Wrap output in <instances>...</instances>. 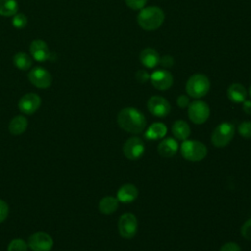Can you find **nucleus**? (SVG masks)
<instances>
[{
	"label": "nucleus",
	"instance_id": "nucleus-1",
	"mask_svg": "<svg viewBox=\"0 0 251 251\" xmlns=\"http://www.w3.org/2000/svg\"><path fill=\"white\" fill-rule=\"evenodd\" d=\"M118 125L125 131L138 134L141 133L146 126V119L141 111L133 107L122 109L117 117Z\"/></svg>",
	"mask_w": 251,
	"mask_h": 251
},
{
	"label": "nucleus",
	"instance_id": "nucleus-2",
	"mask_svg": "<svg viewBox=\"0 0 251 251\" xmlns=\"http://www.w3.org/2000/svg\"><path fill=\"white\" fill-rule=\"evenodd\" d=\"M165 21L164 11L157 6H149L141 9L137 15L138 25L147 31L158 29Z\"/></svg>",
	"mask_w": 251,
	"mask_h": 251
},
{
	"label": "nucleus",
	"instance_id": "nucleus-3",
	"mask_svg": "<svg viewBox=\"0 0 251 251\" xmlns=\"http://www.w3.org/2000/svg\"><path fill=\"white\" fill-rule=\"evenodd\" d=\"M210 80L203 74H194L186 81V93L192 98L204 97L210 90Z\"/></svg>",
	"mask_w": 251,
	"mask_h": 251
},
{
	"label": "nucleus",
	"instance_id": "nucleus-4",
	"mask_svg": "<svg viewBox=\"0 0 251 251\" xmlns=\"http://www.w3.org/2000/svg\"><path fill=\"white\" fill-rule=\"evenodd\" d=\"M181 156L190 162L203 160L208 153L206 145L198 140H183L180 145Z\"/></svg>",
	"mask_w": 251,
	"mask_h": 251
},
{
	"label": "nucleus",
	"instance_id": "nucleus-5",
	"mask_svg": "<svg viewBox=\"0 0 251 251\" xmlns=\"http://www.w3.org/2000/svg\"><path fill=\"white\" fill-rule=\"evenodd\" d=\"M234 126L230 123L224 122L217 126L212 132L211 141L215 147L222 148L226 146L234 136Z\"/></svg>",
	"mask_w": 251,
	"mask_h": 251
},
{
	"label": "nucleus",
	"instance_id": "nucleus-6",
	"mask_svg": "<svg viewBox=\"0 0 251 251\" xmlns=\"http://www.w3.org/2000/svg\"><path fill=\"white\" fill-rule=\"evenodd\" d=\"M189 120L195 125L204 124L210 116V108L208 104L201 100H195L188 105L187 110Z\"/></svg>",
	"mask_w": 251,
	"mask_h": 251
},
{
	"label": "nucleus",
	"instance_id": "nucleus-7",
	"mask_svg": "<svg viewBox=\"0 0 251 251\" xmlns=\"http://www.w3.org/2000/svg\"><path fill=\"white\" fill-rule=\"evenodd\" d=\"M137 227V219L132 213H125L120 217L118 222V229L122 237L126 239L132 238L136 234Z\"/></svg>",
	"mask_w": 251,
	"mask_h": 251
},
{
	"label": "nucleus",
	"instance_id": "nucleus-8",
	"mask_svg": "<svg viewBox=\"0 0 251 251\" xmlns=\"http://www.w3.org/2000/svg\"><path fill=\"white\" fill-rule=\"evenodd\" d=\"M145 151V145L142 139L133 136L128 138L123 145V153L125 157L130 161L139 159Z\"/></svg>",
	"mask_w": 251,
	"mask_h": 251
},
{
	"label": "nucleus",
	"instance_id": "nucleus-9",
	"mask_svg": "<svg viewBox=\"0 0 251 251\" xmlns=\"http://www.w3.org/2000/svg\"><path fill=\"white\" fill-rule=\"evenodd\" d=\"M29 81L37 88H48L52 84L51 74L42 67H34L27 75Z\"/></svg>",
	"mask_w": 251,
	"mask_h": 251
},
{
	"label": "nucleus",
	"instance_id": "nucleus-10",
	"mask_svg": "<svg viewBox=\"0 0 251 251\" xmlns=\"http://www.w3.org/2000/svg\"><path fill=\"white\" fill-rule=\"evenodd\" d=\"M147 109L153 116L164 118L170 113L171 105L166 98L159 95H154L148 99Z\"/></svg>",
	"mask_w": 251,
	"mask_h": 251
},
{
	"label": "nucleus",
	"instance_id": "nucleus-11",
	"mask_svg": "<svg viewBox=\"0 0 251 251\" xmlns=\"http://www.w3.org/2000/svg\"><path fill=\"white\" fill-rule=\"evenodd\" d=\"M27 245L32 251H50L53 246V239L48 233L38 231L28 237Z\"/></svg>",
	"mask_w": 251,
	"mask_h": 251
},
{
	"label": "nucleus",
	"instance_id": "nucleus-12",
	"mask_svg": "<svg viewBox=\"0 0 251 251\" xmlns=\"http://www.w3.org/2000/svg\"><path fill=\"white\" fill-rule=\"evenodd\" d=\"M149 80L151 81L152 85L156 89L164 91V90L169 89L173 85L174 77L169 71H167L165 69H161V70L154 71L150 75Z\"/></svg>",
	"mask_w": 251,
	"mask_h": 251
},
{
	"label": "nucleus",
	"instance_id": "nucleus-13",
	"mask_svg": "<svg viewBox=\"0 0 251 251\" xmlns=\"http://www.w3.org/2000/svg\"><path fill=\"white\" fill-rule=\"evenodd\" d=\"M29 52L32 58L37 62L53 60L54 55L50 52L47 43L42 39H34L29 46Z\"/></svg>",
	"mask_w": 251,
	"mask_h": 251
},
{
	"label": "nucleus",
	"instance_id": "nucleus-14",
	"mask_svg": "<svg viewBox=\"0 0 251 251\" xmlns=\"http://www.w3.org/2000/svg\"><path fill=\"white\" fill-rule=\"evenodd\" d=\"M41 105V98L36 93H26L19 100V109L22 113L31 115L35 113Z\"/></svg>",
	"mask_w": 251,
	"mask_h": 251
},
{
	"label": "nucleus",
	"instance_id": "nucleus-15",
	"mask_svg": "<svg viewBox=\"0 0 251 251\" xmlns=\"http://www.w3.org/2000/svg\"><path fill=\"white\" fill-rule=\"evenodd\" d=\"M138 196V189L132 183H126L122 185L117 192V199L122 203H131Z\"/></svg>",
	"mask_w": 251,
	"mask_h": 251
},
{
	"label": "nucleus",
	"instance_id": "nucleus-16",
	"mask_svg": "<svg viewBox=\"0 0 251 251\" xmlns=\"http://www.w3.org/2000/svg\"><path fill=\"white\" fill-rule=\"evenodd\" d=\"M139 60L145 68L153 69L159 64L160 55L155 49H153L151 47H147V48H144L140 52Z\"/></svg>",
	"mask_w": 251,
	"mask_h": 251
},
{
	"label": "nucleus",
	"instance_id": "nucleus-17",
	"mask_svg": "<svg viewBox=\"0 0 251 251\" xmlns=\"http://www.w3.org/2000/svg\"><path fill=\"white\" fill-rule=\"evenodd\" d=\"M178 149L177 141L173 137L164 138L158 145L157 150L160 156L164 158H170L176 155Z\"/></svg>",
	"mask_w": 251,
	"mask_h": 251
},
{
	"label": "nucleus",
	"instance_id": "nucleus-18",
	"mask_svg": "<svg viewBox=\"0 0 251 251\" xmlns=\"http://www.w3.org/2000/svg\"><path fill=\"white\" fill-rule=\"evenodd\" d=\"M227 97L233 103H242L246 100L247 90L246 88L238 82L232 83L227 88Z\"/></svg>",
	"mask_w": 251,
	"mask_h": 251
},
{
	"label": "nucleus",
	"instance_id": "nucleus-19",
	"mask_svg": "<svg viewBox=\"0 0 251 251\" xmlns=\"http://www.w3.org/2000/svg\"><path fill=\"white\" fill-rule=\"evenodd\" d=\"M167 126L165 124L157 122L153 123L145 131L144 137L148 140H157L163 138L167 134Z\"/></svg>",
	"mask_w": 251,
	"mask_h": 251
},
{
	"label": "nucleus",
	"instance_id": "nucleus-20",
	"mask_svg": "<svg viewBox=\"0 0 251 251\" xmlns=\"http://www.w3.org/2000/svg\"><path fill=\"white\" fill-rule=\"evenodd\" d=\"M172 132L178 140H186L190 135V126L183 120L176 121L172 126Z\"/></svg>",
	"mask_w": 251,
	"mask_h": 251
},
{
	"label": "nucleus",
	"instance_id": "nucleus-21",
	"mask_svg": "<svg viewBox=\"0 0 251 251\" xmlns=\"http://www.w3.org/2000/svg\"><path fill=\"white\" fill-rule=\"evenodd\" d=\"M119 207V200L113 196L103 197L98 204L99 211L104 215H111L117 211Z\"/></svg>",
	"mask_w": 251,
	"mask_h": 251
},
{
	"label": "nucleus",
	"instance_id": "nucleus-22",
	"mask_svg": "<svg viewBox=\"0 0 251 251\" xmlns=\"http://www.w3.org/2000/svg\"><path fill=\"white\" fill-rule=\"evenodd\" d=\"M27 127V120L25 117L19 115L14 117L9 124V131L13 135H20L25 131Z\"/></svg>",
	"mask_w": 251,
	"mask_h": 251
},
{
	"label": "nucleus",
	"instance_id": "nucleus-23",
	"mask_svg": "<svg viewBox=\"0 0 251 251\" xmlns=\"http://www.w3.org/2000/svg\"><path fill=\"white\" fill-rule=\"evenodd\" d=\"M13 63L18 69L22 71H26L31 67L32 59L28 54L24 52H19L14 55Z\"/></svg>",
	"mask_w": 251,
	"mask_h": 251
},
{
	"label": "nucleus",
	"instance_id": "nucleus-24",
	"mask_svg": "<svg viewBox=\"0 0 251 251\" xmlns=\"http://www.w3.org/2000/svg\"><path fill=\"white\" fill-rule=\"evenodd\" d=\"M18 12V2L16 0H0V16L12 17Z\"/></svg>",
	"mask_w": 251,
	"mask_h": 251
},
{
	"label": "nucleus",
	"instance_id": "nucleus-25",
	"mask_svg": "<svg viewBox=\"0 0 251 251\" xmlns=\"http://www.w3.org/2000/svg\"><path fill=\"white\" fill-rule=\"evenodd\" d=\"M27 243L22 238H15L10 241L7 250L8 251H27Z\"/></svg>",
	"mask_w": 251,
	"mask_h": 251
},
{
	"label": "nucleus",
	"instance_id": "nucleus-26",
	"mask_svg": "<svg viewBox=\"0 0 251 251\" xmlns=\"http://www.w3.org/2000/svg\"><path fill=\"white\" fill-rule=\"evenodd\" d=\"M238 133L243 138H251V121H243L239 124L237 127Z\"/></svg>",
	"mask_w": 251,
	"mask_h": 251
},
{
	"label": "nucleus",
	"instance_id": "nucleus-27",
	"mask_svg": "<svg viewBox=\"0 0 251 251\" xmlns=\"http://www.w3.org/2000/svg\"><path fill=\"white\" fill-rule=\"evenodd\" d=\"M12 24L13 26L16 28H23L27 24V18L25 15L24 14H16L13 16V20H12Z\"/></svg>",
	"mask_w": 251,
	"mask_h": 251
},
{
	"label": "nucleus",
	"instance_id": "nucleus-28",
	"mask_svg": "<svg viewBox=\"0 0 251 251\" xmlns=\"http://www.w3.org/2000/svg\"><path fill=\"white\" fill-rule=\"evenodd\" d=\"M126 6L134 11H140L143 9L147 3V0H125Z\"/></svg>",
	"mask_w": 251,
	"mask_h": 251
},
{
	"label": "nucleus",
	"instance_id": "nucleus-29",
	"mask_svg": "<svg viewBox=\"0 0 251 251\" xmlns=\"http://www.w3.org/2000/svg\"><path fill=\"white\" fill-rule=\"evenodd\" d=\"M241 234L245 239L251 240V218H249L247 221H245L244 224L242 225Z\"/></svg>",
	"mask_w": 251,
	"mask_h": 251
},
{
	"label": "nucleus",
	"instance_id": "nucleus-30",
	"mask_svg": "<svg viewBox=\"0 0 251 251\" xmlns=\"http://www.w3.org/2000/svg\"><path fill=\"white\" fill-rule=\"evenodd\" d=\"M135 79L140 83H145L150 79V75L145 70H139L135 73Z\"/></svg>",
	"mask_w": 251,
	"mask_h": 251
},
{
	"label": "nucleus",
	"instance_id": "nucleus-31",
	"mask_svg": "<svg viewBox=\"0 0 251 251\" xmlns=\"http://www.w3.org/2000/svg\"><path fill=\"white\" fill-rule=\"evenodd\" d=\"M8 214H9L8 204L4 200L0 199V223L6 220V218L8 217Z\"/></svg>",
	"mask_w": 251,
	"mask_h": 251
},
{
	"label": "nucleus",
	"instance_id": "nucleus-32",
	"mask_svg": "<svg viewBox=\"0 0 251 251\" xmlns=\"http://www.w3.org/2000/svg\"><path fill=\"white\" fill-rule=\"evenodd\" d=\"M219 251H241L240 246L235 242H226L225 243Z\"/></svg>",
	"mask_w": 251,
	"mask_h": 251
},
{
	"label": "nucleus",
	"instance_id": "nucleus-33",
	"mask_svg": "<svg viewBox=\"0 0 251 251\" xmlns=\"http://www.w3.org/2000/svg\"><path fill=\"white\" fill-rule=\"evenodd\" d=\"M159 64H161V66L164 68H171L174 65V58L171 55H164L160 57Z\"/></svg>",
	"mask_w": 251,
	"mask_h": 251
},
{
	"label": "nucleus",
	"instance_id": "nucleus-34",
	"mask_svg": "<svg viewBox=\"0 0 251 251\" xmlns=\"http://www.w3.org/2000/svg\"><path fill=\"white\" fill-rule=\"evenodd\" d=\"M176 104H177V106H178L179 108H181V109L188 107V105L190 104L189 97H188L187 95L180 94V95L176 98Z\"/></svg>",
	"mask_w": 251,
	"mask_h": 251
},
{
	"label": "nucleus",
	"instance_id": "nucleus-35",
	"mask_svg": "<svg viewBox=\"0 0 251 251\" xmlns=\"http://www.w3.org/2000/svg\"><path fill=\"white\" fill-rule=\"evenodd\" d=\"M242 103H243L242 109L244 113H246L247 115H251V100H245Z\"/></svg>",
	"mask_w": 251,
	"mask_h": 251
},
{
	"label": "nucleus",
	"instance_id": "nucleus-36",
	"mask_svg": "<svg viewBox=\"0 0 251 251\" xmlns=\"http://www.w3.org/2000/svg\"><path fill=\"white\" fill-rule=\"evenodd\" d=\"M248 94H249V96H250V98H251V85H250V87H249V89H248Z\"/></svg>",
	"mask_w": 251,
	"mask_h": 251
}]
</instances>
